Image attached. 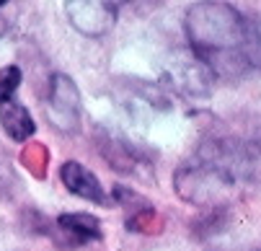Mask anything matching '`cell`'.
Instances as JSON below:
<instances>
[{
    "mask_svg": "<svg viewBox=\"0 0 261 251\" xmlns=\"http://www.w3.org/2000/svg\"><path fill=\"white\" fill-rule=\"evenodd\" d=\"M176 194L197 207L228 210L261 192V142L236 135L204 137L173 173Z\"/></svg>",
    "mask_w": 261,
    "mask_h": 251,
    "instance_id": "obj_1",
    "label": "cell"
},
{
    "mask_svg": "<svg viewBox=\"0 0 261 251\" xmlns=\"http://www.w3.org/2000/svg\"><path fill=\"white\" fill-rule=\"evenodd\" d=\"M184 31L210 76L243 78L261 70V29L236 6L220 0L194 3L184 16Z\"/></svg>",
    "mask_w": 261,
    "mask_h": 251,
    "instance_id": "obj_2",
    "label": "cell"
},
{
    "mask_svg": "<svg viewBox=\"0 0 261 251\" xmlns=\"http://www.w3.org/2000/svg\"><path fill=\"white\" fill-rule=\"evenodd\" d=\"M47 119L60 132H78L81 130V114H83V101L81 91L70 76L52 73L49 76V91H47Z\"/></svg>",
    "mask_w": 261,
    "mask_h": 251,
    "instance_id": "obj_3",
    "label": "cell"
},
{
    "mask_svg": "<svg viewBox=\"0 0 261 251\" xmlns=\"http://www.w3.org/2000/svg\"><path fill=\"white\" fill-rule=\"evenodd\" d=\"M65 11L70 26L91 39L109 34L117 23V6L103 3V0H72V3L65 6Z\"/></svg>",
    "mask_w": 261,
    "mask_h": 251,
    "instance_id": "obj_4",
    "label": "cell"
},
{
    "mask_svg": "<svg viewBox=\"0 0 261 251\" xmlns=\"http://www.w3.org/2000/svg\"><path fill=\"white\" fill-rule=\"evenodd\" d=\"M57 241H65L67 248H78L93 241H101V220L88 212H62L55 220Z\"/></svg>",
    "mask_w": 261,
    "mask_h": 251,
    "instance_id": "obj_5",
    "label": "cell"
},
{
    "mask_svg": "<svg viewBox=\"0 0 261 251\" xmlns=\"http://www.w3.org/2000/svg\"><path fill=\"white\" fill-rule=\"evenodd\" d=\"M60 179H62V187L70 194H75L81 199H88L93 205H109V197H106V192H103V187L98 182V176L91 168H86L83 163H78V161L62 163Z\"/></svg>",
    "mask_w": 261,
    "mask_h": 251,
    "instance_id": "obj_6",
    "label": "cell"
},
{
    "mask_svg": "<svg viewBox=\"0 0 261 251\" xmlns=\"http://www.w3.org/2000/svg\"><path fill=\"white\" fill-rule=\"evenodd\" d=\"M0 124H3L6 135L16 142L29 140L36 132L34 117L29 114V109L18 101V98H8V101H0Z\"/></svg>",
    "mask_w": 261,
    "mask_h": 251,
    "instance_id": "obj_7",
    "label": "cell"
},
{
    "mask_svg": "<svg viewBox=\"0 0 261 251\" xmlns=\"http://www.w3.org/2000/svg\"><path fill=\"white\" fill-rule=\"evenodd\" d=\"M98 148H101L106 163H109L111 168H117L119 173H135V171H140L142 158H137V153L127 145L122 137L106 135V137L98 140Z\"/></svg>",
    "mask_w": 261,
    "mask_h": 251,
    "instance_id": "obj_8",
    "label": "cell"
},
{
    "mask_svg": "<svg viewBox=\"0 0 261 251\" xmlns=\"http://www.w3.org/2000/svg\"><path fill=\"white\" fill-rule=\"evenodd\" d=\"M21 81H23V76H21L18 65H8V67L0 70V101L16 98V91H18Z\"/></svg>",
    "mask_w": 261,
    "mask_h": 251,
    "instance_id": "obj_9",
    "label": "cell"
},
{
    "mask_svg": "<svg viewBox=\"0 0 261 251\" xmlns=\"http://www.w3.org/2000/svg\"><path fill=\"white\" fill-rule=\"evenodd\" d=\"M6 8V3H0V11ZM8 34V18H6V13H0V39H3Z\"/></svg>",
    "mask_w": 261,
    "mask_h": 251,
    "instance_id": "obj_10",
    "label": "cell"
}]
</instances>
